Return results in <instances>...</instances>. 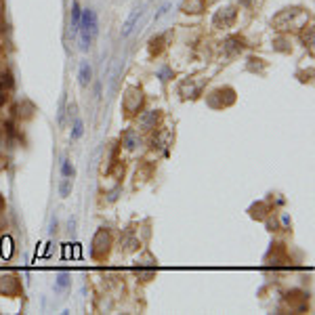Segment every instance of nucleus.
Wrapping results in <instances>:
<instances>
[{
  "instance_id": "obj_18",
  "label": "nucleus",
  "mask_w": 315,
  "mask_h": 315,
  "mask_svg": "<svg viewBox=\"0 0 315 315\" xmlns=\"http://www.w3.org/2000/svg\"><path fill=\"white\" fill-rule=\"evenodd\" d=\"M78 25H80V4L74 2L72 4V28H74V32L78 30Z\"/></svg>"
},
{
  "instance_id": "obj_6",
  "label": "nucleus",
  "mask_w": 315,
  "mask_h": 315,
  "mask_svg": "<svg viewBox=\"0 0 315 315\" xmlns=\"http://www.w3.org/2000/svg\"><path fill=\"white\" fill-rule=\"evenodd\" d=\"M158 120H160V111L158 110H147L143 113H139L137 118V128L139 130H154Z\"/></svg>"
},
{
  "instance_id": "obj_23",
  "label": "nucleus",
  "mask_w": 315,
  "mask_h": 315,
  "mask_svg": "<svg viewBox=\"0 0 315 315\" xmlns=\"http://www.w3.org/2000/svg\"><path fill=\"white\" fill-rule=\"evenodd\" d=\"M63 116H65V97H61L59 111H57V122H59V126H63Z\"/></svg>"
},
{
  "instance_id": "obj_14",
  "label": "nucleus",
  "mask_w": 315,
  "mask_h": 315,
  "mask_svg": "<svg viewBox=\"0 0 315 315\" xmlns=\"http://www.w3.org/2000/svg\"><path fill=\"white\" fill-rule=\"evenodd\" d=\"M0 252H2L4 258H11V254H13V239L9 236H4L2 239H0Z\"/></svg>"
},
{
  "instance_id": "obj_7",
  "label": "nucleus",
  "mask_w": 315,
  "mask_h": 315,
  "mask_svg": "<svg viewBox=\"0 0 315 315\" xmlns=\"http://www.w3.org/2000/svg\"><path fill=\"white\" fill-rule=\"evenodd\" d=\"M21 290V284L15 275H2L0 277V294L4 296H17Z\"/></svg>"
},
{
  "instance_id": "obj_3",
  "label": "nucleus",
  "mask_w": 315,
  "mask_h": 315,
  "mask_svg": "<svg viewBox=\"0 0 315 315\" xmlns=\"http://www.w3.org/2000/svg\"><path fill=\"white\" fill-rule=\"evenodd\" d=\"M141 105H143V93H141V88H137V86L126 88V94H124V99H122V110H124L126 116H135V113L141 110Z\"/></svg>"
},
{
  "instance_id": "obj_24",
  "label": "nucleus",
  "mask_w": 315,
  "mask_h": 315,
  "mask_svg": "<svg viewBox=\"0 0 315 315\" xmlns=\"http://www.w3.org/2000/svg\"><path fill=\"white\" fill-rule=\"evenodd\" d=\"M61 174H63V176H74V168H72V164H69V160H63Z\"/></svg>"
},
{
  "instance_id": "obj_5",
  "label": "nucleus",
  "mask_w": 315,
  "mask_h": 315,
  "mask_svg": "<svg viewBox=\"0 0 315 315\" xmlns=\"http://www.w3.org/2000/svg\"><path fill=\"white\" fill-rule=\"evenodd\" d=\"M78 30H80V34H86V36H91V38L97 36V15H94V11L86 9L84 13H82Z\"/></svg>"
},
{
  "instance_id": "obj_9",
  "label": "nucleus",
  "mask_w": 315,
  "mask_h": 315,
  "mask_svg": "<svg viewBox=\"0 0 315 315\" xmlns=\"http://www.w3.org/2000/svg\"><path fill=\"white\" fill-rule=\"evenodd\" d=\"M91 76H93V69H91V65H88V61H82L80 72H78L80 86H88V82H91Z\"/></svg>"
},
{
  "instance_id": "obj_13",
  "label": "nucleus",
  "mask_w": 315,
  "mask_h": 315,
  "mask_svg": "<svg viewBox=\"0 0 315 315\" xmlns=\"http://www.w3.org/2000/svg\"><path fill=\"white\" fill-rule=\"evenodd\" d=\"M151 143H154V147H168V145H170V132L168 130L158 132Z\"/></svg>"
},
{
  "instance_id": "obj_1",
  "label": "nucleus",
  "mask_w": 315,
  "mask_h": 315,
  "mask_svg": "<svg viewBox=\"0 0 315 315\" xmlns=\"http://www.w3.org/2000/svg\"><path fill=\"white\" fill-rule=\"evenodd\" d=\"M309 19V13L300 6H290V9H284L282 13H277L273 17V25L275 30L280 32H288V30H299L305 28Z\"/></svg>"
},
{
  "instance_id": "obj_26",
  "label": "nucleus",
  "mask_w": 315,
  "mask_h": 315,
  "mask_svg": "<svg viewBox=\"0 0 315 315\" xmlns=\"http://www.w3.org/2000/svg\"><path fill=\"white\" fill-rule=\"evenodd\" d=\"M160 76H162V80H168V76H173V74H170V69H166V67H164L162 72H160Z\"/></svg>"
},
{
  "instance_id": "obj_11",
  "label": "nucleus",
  "mask_w": 315,
  "mask_h": 315,
  "mask_svg": "<svg viewBox=\"0 0 315 315\" xmlns=\"http://www.w3.org/2000/svg\"><path fill=\"white\" fill-rule=\"evenodd\" d=\"M124 145H126V149H135L137 145H141V139H139V135L135 130H126L124 132Z\"/></svg>"
},
{
  "instance_id": "obj_15",
  "label": "nucleus",
  "mask_w": 315,
  "mask_h": 315,
  "mask_svg": "<svg viewBox=\"0 0 315 315\" xmlns=\"http://www.w3.org/2000/svg\"><path fill=\"white\" fill-rule=\"evenodd\" d=\"M313 34H315L313 25H305V28H302L300 38H302V42H305V47H313Z\"/></svg>"
},
{
  "instance_id": "obj_19",
  "label": "nucleus",
  "mask_w": 315,
  "mask_h": 315,
  "mask_svg": "<svg viewBox=\"0 0 315 315\" xmlns=\"http://www.w3.org/2000/svg\"><path fill=\"white\" fill-rule=\"evenodd\" d=\"M0 86L6 88V91H11V88H13V78H11V74H9V72L0 74Z\"/></svg>"
},
{
  "instance_id": "obj_17",
  "label": "nucleus",
  "mask_w": 315,
  "mask_h": 315,
  "mask_svg": "<svg viewBox=\"0 0 315 315\" xmlns=\"http://www.w3.org/2000/svg\"><path fill=\"white\" fill-rule=\"evenodd\" d=\"M154 275H156V267H149V269H145V267H137V277H139V280L147 282V280H151Z\"/></svg>"
},
{
  "instance_id": "obj_4",
  "label": "nucleus",
  "mask_w": 315,
  "mask_h": 315,
  "mask_svg": "<svg viewBox=\"0 0 315 315\" xmlns=\"http://www.w3.org/2000/svg\"><path fill=\"white\" fill-rule=\"evenodd\" d=\"M236 17H237V11H236V6H231V4H225V6H220V9L214 13V17H212V25L217 30H225V28H231L233 21H236Z\"/></svg>"
},
{
  "instance_id": "obj_10",
  "label": "nucleus",
  "mask_w": 315,
  "mask_h": 315,
  "mask_svg": "<svg viewBox=\"0 0 315 315\" xmlns=\"http://www.w3.org/2000/svg\"><path fill=\"white\" fill-rule=\"evenodd\" d=\"M141 9H135V11H132V15L128 17V19H126V23H124V30H122V36H128L130 34V32H132V28H135V23H137V19L139 17H141Z\"/></svg>"
},
{
  "instance_id": "obj_16",
  "label": "nucleus",
  "mask_w": 315,
  "mask_h": 315,
  "mask_svg": "<svg viewBox=\"0 0 315 315\" xmlns=\"http://www.w3.org/2000/svg\"><path fill=\"white\" fill-rule=\"evenodd\" d=\"M72 179H69V176H63L61 179V185H59V193H61V198H67L69 193H72Z\"/></svg>"
},
{
  "instance_id": "obj_8",
  "label": "nucleus",
  "mask_w": 315,
  "mask_h": 315,
  "mask_svg": "<svg viewBox=\"0 0 315 315\" xmlns=\"http://www.w3.org/2000/svg\"><path fill=\"white\" fill-rule=\"evenodd\" d=\"M204 0H185L181 6V11L183 13H193V15H198V13L204 11Z\"/></svg>"
},
{
  "instance_id": "obj_20",
  "label": "nucleus",
  "mask_w": 315,
  "mask_h": 315,
  "mask_svg": "<svg viewBox=\"0 0 315 315\" xmlns=\"http://www.w3.org/2000/svg\"><path fill=\"white\" fill-rule=\"evenodd\" d=\"M162 42H164V38L162 36H158V38H151V47H149V50H151V55H156V53H160V48H162Z\"/></svg>"
},
{
  "instance_id": "obj_25",
  "label": "nucleus",
  "mask_w": 315,
  "mask_h": 315,
  "mask_svg": "<svg viewBox=\"0 0 315 315\" xmlns=\"http://www.w3.org/2000/svg\"><path fill=\"white\" fill-rule=\"evenodd\" d=\"M6 93H9V91L0 86V105H4V103H6V99H9V94H6Z\"/></svg>"
},
{
  "instance_id": "obj_2",
  "label": "nucleus",
  "mask_w": 315,
  "mask_h": 315,
  "mask_svg": "<svg viewBox=\"0 0 315 315\" xmlns=\"http://www.w3.org/2000/svg\"><path fill=\"white\" fill-rule=\"evenodd\" d=\"M110 246H111L110 231H107V229H99L97 233H94V237H93V248H91L93 258H97V261L105 258L107 252H110Z\"/></svg>"
},
{
  "instance_id": "obj_12",
  "label": "nucleus",
  "mask_w": 315,
  "mask_h": 315,
  "mask_svg": "<svg viewBox=\"0 0 315 315\" xmlns=\"http://www.w3.org/2000/svg\"><path fill=\"white\" fill-rule=\"evenodd\" d=\"M244 48V44L239 38H229V40L225 42V53L227 55H233V53H239V50Z\"/></svg>"
},
{
  "instance_id": "obj_22",
  "label": "nucleus",
  "mask_w": 315,
  "mask_h": 315,
  "mask_svg": "<svg viewBox=\"0 0 315 315\" xmlns=\"http://www.w3.org/2000/svg\"><path fill=\"white\" fill-rule=\"evenodd\" d=\"M67 286H69V275H67V273H59L55 288H57V290H63V288H67Z\"/></svg>"
},
{
  "instance_id": "obj_21",
  "label": "nucleus",
  "mask_w": 315,
  "mask_h": 315,
  "mask_svg": "<svg viewBox=\"0 0 315 315\" xmlns=\"http://www.w3.org/2000/svg\"><path fill=\"white\" fill-rule=\"evenodd\" d=\"M82 128H84V124H82L80 118L74 120V130H72V139H80L82 137Z\"/></svg>"
},
{
  "instance_id": "obj_27",
  "label": "nucleus",
  "mask_w": 315,
  "mask_h": 315,
  "mask_svg": "<svg viewBox=\"0 0 315 315\" xmlns=\"http://www.w3.org/2000/svg\"><path fill=\"white\" fill-rule=\"evenodd\" d=\"M4 208V200H2V195H0V210Z\"/></svg>"
}]
</instances>
